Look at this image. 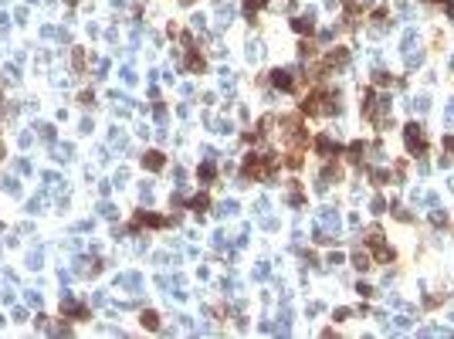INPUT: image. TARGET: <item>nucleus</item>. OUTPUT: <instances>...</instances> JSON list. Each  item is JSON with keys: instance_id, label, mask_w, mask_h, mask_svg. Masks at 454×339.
Segmentation results:
<instances>
[{"instance_id": "obj_1", "label": "nucleus", "mask_w": 454, "mask_h": 339, "mask_svg": "<svg viewBox=\"0 0 454 339\" xmlns=\"http://www.w3.org/2000/svg\"><path fill=\"white\" fill-rule=\"evenodd\" d=\"M407 146H410V153H424L427 149V139L420 132V126H407Z\"/></svg>"}, {"instance_id": "obj_3", "label": "nucleus", "mask_w": 454, "mask_h": 339, "mask_svg": "<svg viewBox=\"0 0 454 339\" xmlns=\"http://www.w3.org/2000/svg\"><path fill=\"white\" fill-rule=\"evenodd\" d=\"M142 325H149V329H156V315H153V312H146V315H142Z\"/></svg>"}, {"instance_id": "obj_5", "label": "nucleus", "mask_w": 454, "mask_h": 339, "mask_svg": "<svg viewBox=\"0 0 454 339\" xmlns=\"http://www.w3.org/2000/svg\"><path fill=\"white\" fill-rule=\"evenodd\" d=\"M440 4H444V0H440Z\"/></svg>"}, {"instance_id": "obj_4", "label": "nucleus", "mask_w": 454, "mask_h": 339, "mask_svg": "<svg viewBox=\"0 0 454 339\" xmlns=\"http://www.w3.org/2000/svg\"><path fill=\"white\" fill-rule=\"evenodd\" d=\"M353 261H356V268H369V258H366V254H356Z\"/></svg>"}, {"instance_id": "obj_2", "label": "nucleus", "mask_w": 454, "mask_h": 339, "mask_svg": "<svg viewBox=\"0 0 454 339\" xmlns=\"http://www.w3.org/2000/svg\"><path fill=\"white\" fill-rule=\"evenodd\" d=\"M146 166L159 169V166H163V153H146Z\"/></svg>"}]
</instances>
